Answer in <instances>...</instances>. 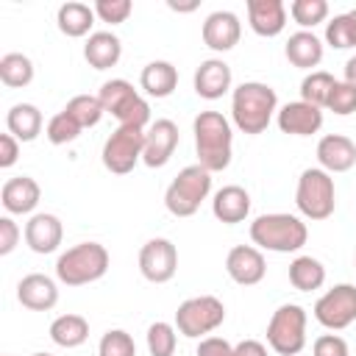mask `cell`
<instances>
[{"mask_svg": "<svg viewBox=\"0 0 356 356\" xmlns=\"http://www.w3.org/2000/svg\"><path fill=\"white\" fill-rule=\"evenodd\" d=\"M278 111V95L261 81H245L231 95V117L242 134H264L273 114Z\"/></svg>", "mask_w": 356, "mask_h": 356, "instance_id": "cell-1", "label": "cell"}, {"mask_svg": "<svg viewBox=\"0 0 356 356\" xmlns=\"http://www.w3.org/2000/svg\"><path fill=\"white\" fill-rule=\"evenodd\" d=\"M192 131H195L197 164L209 172H222L231 164V147H234L231 122L220 111H200L192 122Z\"/></svg>", "mask_w": 356, "mask_h": 356, "instance_id": "cell-2", "label": "cell"}, {"mask_svg": "<svg viewBox=\"0 0 356 356\" xmlns=\"http://www.w3.org/2000/svg\"><path fill=\"white\" fill-rule=\"evenodd\" d=\"M250 239L256 248L261 250H273V253H295L306 245L309 239V228L300 217L295 214H261L250 222Z\"/></svg>", "mask_w": 356, "mask_h": 356, "instance_id": "cell-3", "label": "cell"}, {"mask_svg": "<svg viewBox=\"0 0 356 356\" xmlns=\"http://www.w3.org/2000/svg\"><path fill=\"white\" fill-rule=\"evenodd\" d=\"M108 270V250L100 242H78L56 261V278L67 286H83L103 278Z\"/></svg>", "mask_w": 356, "mask_h": 356, "instance_id": "cell-4", "label": "cell"}, {"mask_svg": "<svg viewBox=\"0 0 356 356\" xmlns=\"http://www.w3.org/2000/svg\"><path fill=\"white\" fill-rule=\"evenodd\" d=\"M295 206L306 220H314V222L328 220L337 209V189H334L331 172L320 167L303 170L295 189Z\"/></svg>", "mask_w": 356, "mask_h": 356, "instance_id": "cell-5", "label": "cell"}, {"mask_svg": "<svg viewBox=\"0 0 356 356\" xmlns=\"http://www.w3.org/2000/svg\"><path fill=\"white\" fill-rule=\"evenodd\" d=\"M211 192V172L200 164L184 167L164 192V206L172 217H192Z\"/></svg>", "mask_w": 356, "mask_h": 356, "instance_id": "cell-6", "label": "cell"}, {"mask_svg": "<svg viewBox=\"0 0 356 356\" xmlns=\"http://www.w3.org/2000/svg\"><path fill=\"white\" fill-rule=\"evenodd\" d=\"M103 108L120 122V125H128V128H142L150 122V106L147 100L125 81V78H111L100 86L97 92Z\"/></svg>", "mask_w": 356, "mask_h": 356, "instance_id": "cell-7", "label": "cell"}, {"mask_svg": "<svg viewBox=\"0 0 356 356\" xmlns=\"http://www.w3.org/2000/svg\"><path fill=\"white\" fill-rule=\"evenodd\" d=\"M267 345L278 356H298L306 345V312L298 303H284L267 323Z\"/></svg>", "mask_w": 356, "mask_h": 356, "instance_id": "cell-8", "label": "cell"}, {"mask_svg": "<svg viewBox=\"0 0 356 356\" xmlns=\"http://www.w3.org/2000/svg\"><path fill=\"white\" fill-rule=\"evenodd\" d=\"M222 320H225V306L214 295L186 298L175 312V328H178V334H184L189 339H197V337L217 331L222 325Z\"/></svg>", "mask_w": 356, "mask_h": 356, "instance_id": "cell-9", "label": "cell"}, {"mask_svg": "<svg viewBox=\"0 0 356 356\" xmlns=\"http://www.w3.org/2000/svg\"><path fill=\"white\" fill-rule=\"evenodd\" d=\"M145 150V131L117 125V131L103 142V167L114 175H128L139 161Z\"/></svg>", "mask_w": 356, "mask_h": 356, "instance_id": "cell-10", "label": "cell"}, {"mask_svg": "<svg viewBox=\"0 0 356 356\" xmlns=\"http://www.w3.org/2000/svg\"><path fill=\"white\" fill-rule=\"evenodd\" d=\"M314 320L323 328L342 331L356 320V286L353 284H337L314 303Z\"/></svg>", "mask_w": 356, "mask_h": 356, "instance_id": "cell-11", "label": "cell"}, {"mask_svg": "<svg viewBox=\"0 0 356 356\" xmlns=\"http://www.w3.org/2000/svg\"><path fill=\"white\" fill-rule=\"evenodd\" d=\"M178 270V248L164 239H147L139 250V273L150 281V284H167Z\"/></svg>", "mask_w": 356, "mask_h": 356, "instance_id": "cell-12", "label": "cell"}, {"mask_svg": "<svg viewBox=\"0 0 356 356\" xmlns=\"http://www.w3.org/2000/svg\"><path fill=\"white\" fill-rule=\"evenodd\" d=\"M178 147V125L172 120H156L150 122V128L145 131V150H142V161L147 167H164L172 153Z\"/></svg>", "mask_w": 356, "mask_h": 356, "instance_id": "cell-13", "label": "cell"}, {"mask_svg": "<svg viewBox=\"0 0 356 356\" xmlns=\"http://www.w3.org/2000/svg\"><path fill=\"white\" fill-rule=\"evenodd\" d=\"M225 273L239 286H253V284H259L264 278L267 261H264V256H261L259 248H253V245H236L225 256Z\"/></svg>", "mask_w": 356, "mask_h": 356, "instance_id": "cell-14", "label": "cell"}, {"mask_svg": "<svg viewBox=\"0 0 356 356\" xmlns=\"http://www.w3.org/2000/svg\"><path fill=\"white\" fill-rule=\"evenodd\" d=\"M278 128L281 134H289V136H312L323 128V108L312 106V103H303V100H292L286 106L278 108Z\"/></svg>", "mask_w": 356, "mask_h": 356, "instance_id": "cell-15", "label": "cell"}, {"mask_svg": "<svg viewBox=\"0 0 356 356\" xmlns=\"http://www.w3.org/2000/svg\"><path fill=\"white\" fill-rule=\"evenodd\" d=\"M64 239V225L56 214H47V211H39V214H31V220L25 222V242L33 253H53L58 250Z\"/></svg>", "mask_w": 356, "mask_h": 356, "instance_id": "cell-16", "label": "cell"}, {"mask_svg": "<svg viewBox=\"0 0 356 356\" xmlns=\"http://www.w3.org/2000/svg\"><path fill=\"white\" fill-rule=\"evenodd\" d=\"M239 36H242V22L234 11H211L203 22V42L217 53L236 47Z\"/></svg>", "mask_w": 356, "mask_h": 356, "instance_id": "cell-17", "label": "cell"}, {"mask_svg": "<svg viewBox=\"0 0 356 356\" xmlns=\"http://www.w3.org/2000/svg\"><path fill=\"white\" fill-rule=\"evenodd\" d=\"M17 300L31 312H50L58 303V286L44 273H31L17 284Z\"/></svg>", "mask_w": 356, "mask_h": 356, "instance_id": "cell-18", "label": "cell"}, {"mask_svg": "<svg viewBox=\"0 0 356 356\" xmlns=\"http://www.w3.org/2000/svg\"><path fill=\"white\" fill-rule=\"evenodd\" d=\"M317 161L325 172H348L356 164V145L342 134H325L317 142Z\"/></svg>", "mask_w": 356, "mask_h": 356, "instance_id": "cell-19", "label": "cell"}, {"mask_svg": "<svg viewBox=\"0 0 356 356\" xmlns=\"http://www.w3.org/2000/svg\"><path fill=\"white\" fill-rule=\"evenodd\" d=\"M39 197L42 189L31 175H14L0 189V200L8 214H31L39 206Z\"/></svg>", "mask_w": 356, "mask_h": 356, "instance_id": "cell-20", "label": "cell"}, {"mask_svg": "<svg viewBox=\"0 0 356 356\" xmlns=\"http://www.w3.org/2000/svg\"><path fill=\"white\" fill-rule=\"evenodd\" d=\"M195 92L203 100H217L231 89V67L222 58H206L195 70Z\"/></svg>", "mask_w": 356, "mask_h": 356, "instance_id": "cell-21", "label": "cell"}, {"mask_svg": "<svg viewBox=\"0 0 356 356\" xmlns=\"http://www.w3.org/2000/svg\"><path fill=\"white\" fill-rule=\"evenodd\" d=\"M248 22L259 36H278L286 28V8L281 0H248Z\"/></svg>", "mask_w": 356, "mask_h": 356, "instance_id": "cell-22", "label": "cell"}, {"mask_svg": "<svg viewBox=\"0 0 356 356\" xmlns=\"http://www.w3.org/2000/svg\"><path fill=\"white\" fill-rule=\"evenodd\" d=\"M211 211L220 222L225 225H236L242 222L248 214H250V195L236 186V184H228L222 189L214 192V200H211Z\"/></svg>", "mask_w": 356, "mask_h": 356, "instance_id": "cell-23", "label": "cell"}, {"mask_svg": "<svg viewBox=\"0 0 356 356\" xmlns=\"http://www.w3.org/2000/svg\"><path fill=\"white\" fill-rule=\"evenodd\" d=\"M122 56V42L117 33L111 31H95L89 33L86 44H83V58L89 61V67L95 70H108L120 61Z\"/></svg>", "mask_w": 356, "mask_h": 356, "instance_id": "cell-24", "label": "cell"}, {"mask_svg": "<svg viewBox=\"0 0 356 356\" xmlns=\"http://www.w3.org/2000/svg\"><path fill=\"white\" fill-rule=\"evenodd\" d=\"M6 128L19 142H33L42 134V111L33 103H14L6 114Z\"/></svg>", "mask_w": 356, "mask_h": 356, "instance_id": "cell-25", "label": "cell"}, {"mask_svg": "<svg viewBox=\"0 0 356 356\" xmlns=\"http://www.w3.org/2000/svg\"><path fill=\"white\" fill-rule=\"evenodd\" d=\"M95 17H97V14H95L92 6H86V3H75V0L61 3L58 11H56L58 31H61L64 36H72V39L86 36V33L92 31V25H95Z\"/></svg>", "mask_w": 356, "mask_h": 356, "instance_id": "cell-26", "label": "cell"}, {"mask_svg": "<svg viewBox=\"0 0 356 356\" xmlns=\"http://www.w3.org/2000/svg\"><path fill=\"white\" fill-rule=\"evenodd\" d=\"M284 53H286L289 64H295L300 70H312L323 61V42L312 31H298L286 39Z\"/></svg>", "mask_w": 356, "mask_h": 356, "instance_id": "cell-27", "label": "cell"}, {"mask_svg": "<svg viewBox=\"0 0 356 356\" xmlns=\"http://www.w3.org/2000/svg\"><path fill=\"white\" fill-rule=\"evenodd\" d=\"M139 83L150 97H170L178 86V70L170 61H150L142 67Z\"/></svg>", "mask_w": 356, "mask_h": 356, "instance_id": "cell-28", "label": "cell"}, {"mask_svg": "<svg viewBox=\"0 0 356 356\" xmlns=\"http://www.w3.org/2000/svg\"><path fill=\"white\" fill-rule=\"evenodd\" d=\"M289 284L298 292H314L325 284V267L314 256H295L289 264Z\"/></svg>", "mask_w": 356, "mask_h": 356, "instance_id": "cell-29", "label": "cell"}, {"mask_svg": "<svg viewBox=\"0 0 356 356\" xmlns=\"http://www.w3.org/2000/svg\"><path fill=\"white\" fill-rule=\"evenodd\" d=\"M50 339L58 348H78L89 339V323L81 314H58L50 323Z\"/></svg>", "mask_w": 356, "mask_h": 356, "instance_id": "cell-30", "label": "cell"}, {"mask_svg": "<svg viewBox=\"0 0 356 356\" xmlns=\"http://www.w3.org/2000/svg\"><path fill=\"white\" fill-rule=\"evenodd\" d=\"M0 81L11 89H22L33 81V61L25 53H6L0 58Z\"/></svg>", "mask_w": 356, "mask_h": 356, "instance_id": "cell-31", "label": "cell"}, {"mask_svg": "<svg viewBox=\"0 0 356 356\" xmlns=\"http://www.w3.org/2000/svg\"><path fill=\"white\" fill-rule=\"evenodd\" d=\"M334 83H337V81H334L331 72H325V70H312V72L300 81V100H303V103H312V106H317V108H325Z\"/></svg>", "mask_w": 356, "mask_h": 356, "instance_id": "cell-32", "label": "cell"}, {"mask_svg": "<svg viewBox=\"0 0 356 356\" xmlns=\"http://www.w3.org/2000/svg\"><path fill=\"white\" fill-rule=\"evenodd\" d=\"M64 111H67L81 128H92V125H97L100 117L106 114V108H103V103H100L97 95H75V97L64 106Z\"/></svg>", "mask_w": 356, "mask_h": 356, "instance_id": "cell-33", "label": "cell"}, {"mask_svg": "<svg viewBox=\"0 0 356 356\" xmlns=\"http://www.w3.org/2000/svg\"><path fill=\"white\" fill-rule=\"evenodd\" d=\"M175 345H178V337H175V325L172 323H153L147 328V350L150 356H172L175 353Z\"/></svg>", "mask_w": 356, "mask_h": 356, "instance_id": "cell-34", "label": "cell"}, {"mask_svg": "<svg viewBox=\"0 0 356 356\" xmlns=\"http://www.w3.org/2000/svg\"><path fill=\"white\" fill-rule=\"evenodd\" d=\"M289 14H292V19L306 31V28H314V25L325 22V17H328V3H325V0H292Z\"/></svg>", "mask_w": 356, "mask_h": 356, "instance_id": "cell-35", "label": "cell"}, {"mask_svg": "<svg viewBox=\"0 0 356 356\" xmlns=\"http://www.w3.org/2000/svg\"><path fill=\"white\" fill-rule=\"evenodd\" d=\"M81 125L67 114V111H58V114H53L50 117V122H47V128H44V136L53 142V145H70V142H75L78 136H81Z\"/></svg>", "mask_w": 356, "mask_h": 356, "instance_id": "cell-36", "label": "cell"}, {"mask_svg": "<svg viewBox=\"0 0 356 356\" xmlns=\"http://www.w3.org/2000/svg\"><path fill=\"white\" fill-rule=\"evenodd\" d=\"M97 356H136V342L128 331L122 328H111L100 337L97 345Z\"/></svg>", "mask_w": 356, "mask_h": 356, "instance_id": "cell-37", "label": "cell"}, {"mask_svg": "<svg viewBox=\"0 0 356 356\" xmlns=\"http://www.w3.org/2000/svg\"><path fill=\"white\" fill-rule=\"evenodd\" d=\"M325 42L334 50H348L353 47V25L348 14H337L334 19L325 22Z\"/></svg>", "mask_w": 356, "mask_h": 356, "instance_id": "cell-38", "label": "cell"}, {"mask_svg": "<svg viewBox=\"0 0 356 356\" xmlns=\"http://www.w3.org/2000/svg\"><path fill=\"white\" fill-rule=\"evenodd\" d=\"M328 111L339 114V117H348L356 111V89L348 86L345 81H337L334 89H331V97H328Z\"/></svg>", "mask_w": 356, "mask_h": 356, "instance_id": "cell-39", "label": "cell"}, {"mask_svg": "<svg viewBox=\"0 0 356 356\" xmlns=\"http://www.w3.org/2000/svg\"><path fill=\"white\" fill-rule=\"evenodd\" d=\"M92 8H95V14H97L103 22L120 25V22H125V19L131 17L134 3H131V0H97Z\"/></svg>", "mask_w": 356, "mask_h": 356, "instance_id": "cell-40", "label": "cell"}, {"mask_svg": "<svg viewBox=\"0 0 356 356\" xmlns=\"http://www.w3.org/2000/svg\"><path fill=\"white\" fill-rule=\"evenodd\" d=\"M314 356H350L348 342L339 334H323L314 339Z\"/></svg>", "mask_w": 356, "mask_h": 356, "instance_id": "cell-41", "label": "cell"}, {"mask_svg": "<svg viewBox=\"0 0 356 356\" xmlns=\"http://www.w3.org/2000/svg\"><path fill=\"white\" fill-rule=\"evenodd\" d=\"M19 242V225L11 217H0V256H8Z\"/></svg>", "mask_w": 356, "mask_h": 356, "instance_id": "cell-42", "label": "cell"}, {"mask_svg": "<svg viewBox=\"0 0 356 356\" xmlns=\"http://www.w3.org/2000/svg\"><path fill=\"white\" fill-rule=\"evenodd\" d=\"M195 353L197 356H234V345L222 337H203Z\"/></svg>", "mask_w": 356, "mask_h": 356, "instance_id": "cell-43", "label": "cell"}, {"mask_svg": "<svg viewBox=\"0 0 356 356\" xmlns=\"http://www.w3.org/2000/svg\"><path fill=\"white\" fill-rule=\"evenodd\" d=\"M17 159H19V139H14L11 134H3L0 136V167L8 170Z\"/></svg>", "mask_w": 356, "mask_h": 356, "instance_id": "cell-44", "label": "cell"}, {"mask_svg": "<svg viewBox=\"0 0 356 356\" xmlns=\"http://www.w3.org/2000/svg\"><path fill=\"white\" fill-rule=\"evenodd\" d=\"M234 356H267V348L259 339H242L234 345Z\"/></svg>", "mask_w": 356, "mask_h": 356, "instance_id": "cell-45", "label": "cell"}, {"mask_svg": "<svg viewBox=\"0 0 356 356\" xmlns=\"http://www.w3.org/2000/svg\"><path fill=\"white\" fill-rule=\"evenodd\" d=\"M345 83L356 89V56L345 61Z\"/></svg>", "mask_w": 356, "mask_h": 356, "instance_id": "cell-46", "label": "cell"}, {"mask_svg": "<svg viewBox=\"0 0 356 356\" xmlns=\"http://www.w3.org/2000/svg\"><path fill=\"white\" fill-rule=\"evenodd\" d=\"M348 17H350V25H353V47H356V8L348 11Z\"/></svg>", "mask_w": 356, "mask_h": 356, "instance_id": "cell-47", "label": "cell"}, {"mask_svg": "<svg viewBox=\"0 0 356 356\" xmlns=\"http://www.w3.org/2000/svg\"><path fill=\"white\" fill-rule=\"evenodd\" d=\"M31 356H53V353H31Z\"/></svg>", "mask_w": 356, "mask_h": 356, "instance_id": "cell-48", "label": "cell"}, {"mask_svg": "<svg viewBox=\"0 0 356 356\" xmlns=\"http://www.w3.org/2000/svg\"><path fill=\"white\" fill-rule=\"evenodd\" d=\"M353 259H356V256H353Z\"/></svg>", "mask_w": 356, "mask_h": 356, "instance_id": "cell-49", "label": "cell"}]
</instances>
